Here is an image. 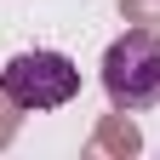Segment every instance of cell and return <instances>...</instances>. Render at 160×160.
<instances>
[{"instance_id": "cell-2", "label": "cell", "mask_w": 160, "mask_h": 160, "mask_svg": "<svg viewBox=\"0 0 160 160\" xmlns=\"http://www.w3.org/2000/svg\"><path fill=\"white\" fill-rule=\"evenodd\" d=\"M103 92L114 109H149L160 103V40L149 29L120 34L103 52Z\"/></svg>"}, {"instance_id": "cell-1", "label": "cell", "mask_w": 160, "mask_h": 160, "mask_svg": "<svg viewBox=\"0 0 160 160\" xmlns=\"http://www.w3.org/2000/svg\"><path fill=\"white\" fill-rule=\"evenodd\" d=\"M80 92V69L63 52H17L0 69V97L12 109H63Z\"/></svg>"}]
</instances>
